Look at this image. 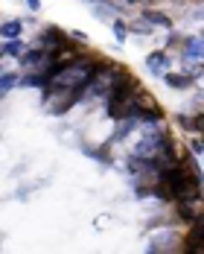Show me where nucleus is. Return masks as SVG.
<instances>
[{
	"instance_id": "20e7f679",
	"label": "nucleus",
	"mask_w": 204,
	"mask_h": 254,
	"mask_svg": "<svg viewBox=\"0 0 204 254\" xmlns=\"http://www.w3.org/2000/svg\"><path fill=\"white\" fill-rule=\"evenodd\" d=\"M146 64H149L152 73H163L166 64H169V56H166V53H152V56L146 59Z\"/></svg>"
},
{
	"instance_id": "6e6552de",
	"label": "nucleus",
	"mask_w": 204,
	"mask_h": 254,
	"mask_svg": "<svg viewBox=\"0 0 204 254\" xmlns=\"http://www.w3.org/2000/svg\"><path fill=\"white\" fill-rule=\"evenodd\" d=\"M0 53H9V56H18V59H21V56L26 53V47L21 44V41H9V44H6Z\"/></svg>"
},
{
	"instance_id": "7ed1b4c3",
	"label": "nucleus",
	"mask_w": 204,
	"mask_h": 254,
	"mask_svg": "<svg viewBox=\"0 0 204 254\" xmlns=\"http://www.w3.org/2000/svg\"><path fill=\"white\" fill-rule=\"evenodd\" d=\"M21 32H24V24H21V21H6V24H0V35L9 38V41H18Z\"/></svg>"
},
{
	"instance_id": "1a4fd4ad",
	"label": "nucleus",
	"mask_w": 204,
	"mask_h": 254,
	"mask_svg": "<svg viewBox=\"0 0 204 254\" xmlns=\"http://www.w3.org/2000/svg\"><path fill=\"white\" fill-rule=\"evenodd\" d=\"M181 126L193 128V131H202V114H196V117H181Z\"/></svg>"
},
{
	"instance_id": "f257e3e1",
	"label": "nucleus",
	"mask_w": 204,
	"mask_h": 254,
	"mask_svg": "<svg viewBox=\"0 0 204 254\" xmlns=\"http://www.w3.org/2000/svg\"><path fill=\"white\" fill-rule=\"evenodd\" d=\"M140 91H143V85L123 67L114 79L111 91H108V114H111V120H134Z\"/></svg>"
},
{
	"instance_id": "f03ea898",
	"label": "nucleus",
	"mask_w": 204,
	"mask_h": 254,
	"mask_svg": "<svg viewBox=\"0 0 204 254\" xmlns=\"http://www.w3.org/2000/svg\"><path fill=\"white\" fill-rule=\"evenodd\" d=\"M44 105L50 114H64L73 102L82 100V91H70V88H44Z\"/></svg>"
},
{
	"instance_id": "423d86ee",
	"label": "nucleus",
	"mask_w": 204,
	"mask_h": 254,
	"mask_svg": "<svg viewBox=\"0 0 204 254\" xmlns=\"http://www.w3.org/2000/svg\"><path fill=\"white\" fill-rule=\"evenodd\" d=\"M184 56H193V59H199L202 56V41L199 38H190V41H184Z\"/></svg>"
},
{
	"instance_id": "39448f33",
	"label": "nucleus",
	"mask_w": 204,
	"mask_h": 254,
	"mask_svg": "<svg viewBox=\"0 0 204 254\" xmlns=\"http://www.w3.org/2000/svg\"><path fill=\"white\" fill-rule=\"evenodd\" d=\"M143 18L149 21V26H172L169 15H163V12H154V9H143Z\"/></svg>"
},
{
	"instance_id": "0eeeda50",
	"label": "nucleus",
	"mask_w": 204,
	"mask_h": 254,
	"mask_svg": "<svg viewBox=\"0 0 204 254\" xmlns=\"http://www.w3.org/2000/svg\"><path fill=\"white\" fill-rule=\"evenodd\" d=\"M166 82H169V85H172V88H187V85H190V82H193V79L187 76V73H166Z\"/></svg>"
}]
</instances>
